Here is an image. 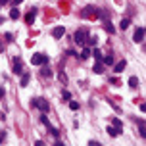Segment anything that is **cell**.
<instances>
[{
	"mask_svg": "<svg viewBox=\"0 0 146 146\" xmlns=\"http://www.w3.org/2000/svg\"><path fill=\"white\" fill-rule=\"evenodd\" d=\"M60 81H64V83H66V81H67V75H66V73H64V71L60 73Z\"/></svg>",
	"mask_w": 146,
	"mask_h": 146,
	"instance_id": "cell-25",
	"label": "cell"
},
{
	"mask_svg": "<svg viewBox=\"0 0 146 146\" xmlns=\"http://www.w3.org/2000/svg\"><path fill=\"white\" fill-rule=\"evenodd\" d=\"M81 17H90V19H96L98 17V8L94 6H87L81 10Z\"/></svg>",
	"mask_w": 146,
	"mask_h": 146,
	"instance_id": "cell-1",
	"label": "cell"
},
{
	"mask_svg": "<svg viewBox=\"0 0 146 146\" xmlns=\"http://www.w3.org/2000/svg\"><path fill=\"white\" fill-rule=\"evenodd\" d=\"M14 73L15 75H21L23 73V67H21V62H19V60L15 62V66H14Z\"/></svg>",
	"mask_w": 146,
	"mask_h": 146,
	"instance_id": "cell-9",
	"label": "cell"
},
{
	"mask_svg": "<svg viewBox=\"0 0 146 146\" xmlns=\"http://www.w3.org/2000/svg\"><path fill=\"white\" fill-rule=\"evenodd\" d=\"M133 40H135V42H142V40H144V27H139V29L135 31Z\"/></svg>",
	"mask_w": 146,
	"mask_h": 146,
	"instance_id": "cell-5",
	"label": "cell"
},
{
	"mask_svg": "<svg viewBox=\"0 0 146 146\" xmlns=\"http://www.w3.org/2000/svg\"><path fill=\"white\" fill-rule=\"evenodd\" d=\"M87 36H88L87 31H85V29H79L77 33H75V36H73V40H75L77 44H85V42H87Z\"/></svg>",
	"mask_w": 146,
	"mask_h": 146,
	"instance_id": "cell-4",
	"label": "cell"
},
{
	"mask_svg": "<svg viewBox=\"0 0 146 146\" xmlns=\"http://www.w3.org/2000/svg\"><path fill=\"white\" fill-rule=\"evenodd\" d=\"M111 123H113V127H117V129H121V127H123V125H121V121H119L117 117H113V119H111Z\"/></svg>",
	"mask_w": 146,
	"mask_h": 146,
	"instance_id": "cell-20",
	"label": "cell"
},
{
	"mask_svg": "<svg viewBox=\"0 0 146 146\" xmlns=\"http://www.w3.org/2000/svg\"><path fill=\"white\" fill-rule=\"evenodd\" d=\"M42 75H44V77H52V69H50V67H46V64H44V67H42Z\"/></svg>",
	"mask_w": 146,
	"mask_h": 146,
	"instance_id": "cell-18",
	"label": "cell"
},
{
	"mask_svg": "<svg viewBox=\"0 0 146 146\" xmlns=\"http://www.w3.org/2000/svg\"><path fill=\"white\" fill-rule=\"evenodd\" d=\"M31 64L33 66H44V64H48V56L46 54H35L31 58Z\"/></svg>",
	"mask_w": 146,
	"mask_h": 146,
	"instance_id": "cell-3",
	"label": "cell"
},
{
	"mask_svg": "<svg viewBox=\"0 0 146 146\" xmlns=\"http://www.w3.org/2000/svg\"><path fill=\"white\" fill-rule=\"evenodd\" d=\"M129 25H131V19H127V17H125V19H121V23H119V27H121V29H127V27H129Z\"/></svg>",
	"mask_w": 146,
	"mask_h": 146,
	"instance_id": "cell-13",
	"label": "cell"
},
{
	"mask_svg": "<svg viewBox=\"0 0 146 146\" xmlns=\"http://www.w3.org/2000/svg\"><path fill=\"white\" fill-rule=\"evenodd\" d=\"M104 27H106V31H110V33H113V31H115V29H113V25H111L110 21H106V23H104Z\"/></svg>",
	"mask_w": 146,
	"mask_h": 146,
	"instance_id": "cell-21",
	"label": "cell"
},
{
	"mask_svg": "<svg viewBox=\"0 0 146 146\" xmlns=\"http://www.w3.org/2000/svg\"><path fill=\"white\" fill-rule=\"evenodd\" d=\"M87 38H88V40H87L88 46H94V44H96V38H92V36H87Z\"/></svg>",
	"mask_w": 146,
	"mask_h": 146,
	"instance_id": "cell-23",
	"label": "cell"
},
{
	"mask_svg": "<svg viewBox=\"0 0 146 146\" xmlns=\"http://www.w3.org/2000/svg\"><path fill=\"white\" fill-rule=\"evenodd\" d=\"M94 73H98V75H100V73H104V64H100V62H98V64L94 66Z\"/></svg>",
	"mask_w": 146,
	"mask_h": 146,
	"instance_id": "cell-17",
	"label": "cell"
},
{
	"mask_svg": "<svg viewBox=\"0 0 146 146\" xmlns=\"http://www.w3.org/2000/svg\"><path fill=\"white\" fill-rule=\"evenodd\" d=\"M100 60H102L104 66H111V64H113V56H111V54H108V56H104V58H100Z\"/></svg>",
	"mask_w": 146,
	"mask_h": 146,
	"instance_id": "cell-8",
	"label": "cell"
},
{
	"mask_svg": "<svg viewBox=\"0 0 146 146\" xmlns=\"http://www.w3.org/2000/svg\"><path fill=\"white\" fill-rule=\"evenodd\" d=\"M129 87L137 88V87H139V79H137V77H131V79H129Z\"/></svg>",
	"mask_w": 146,
	"mask_h": 146,
	"instance_id": "cell-16",
	"label": "cell"
},
{
	"mask_svg": "<svg viewBox=\"0 0 146 146\" xmlns=\"http://www.w3.org/2000/svg\"><path fill=\"white\" fill-rule=\"evenodd\" d=\"M146 133H144V123H140V137H144Z\"/></svg>",
	"mask_w": 146,
	"mask_h": 146,
	"instance_id": "cell-27",
	"label": "cell"
},
{
	"mask_svg": "<svg viewBox=\"0 0 146 146\" xmlns=\"http://www.w3.org/2000/svg\"><path fill=\"white\" fill-rule=\"evenodd\" d=\"M62 98H64V100H69V98H71V94H69L67 90H64V94H62Z\"/></svg>",
	"mask_w": 146,
	"mask_h": 146,
	"instance_id": "cell-24",
	"label": "cell"
},
{
	"mask_svg": "<svg viewBox=\"0 0 146 146\" xmlns=\"http://www.w3.org/2000/svg\"><path fill=\"white\" fill-rule=\"evenodd\" d=\"M40 121H42L44 125H50V123H48V117H46V115H42V117H40Z\"/></svg>",
	"mask_w": 146,
	"mask_h": 146,
	"instance_id": "cell-26",
	"label": "cell"
},
{
	"mask_svg": "<svg viewBox=\"0 0 146 146\" xmlns=\"http://www.w3.org/2000/svg\"><path fill=\"white\" fill-rule=\"evenodd\" d=\"M31 104H33L35 108H38L42 113H46V111L50 110V106H48V100H44V98H33V102H31Z\"/></svg>",
	"mask_w": 146,
	"mask_h": 146,
	"instance_id": "cell-2",
	"label": "cell"
},
{
	"mask_svg": "<svg viewBox=\"0 0 146 146\" xmlns=\"http://www.w3.org/2000/svg\"><path fill=\"white\" fill-rule=\"evenodd\" d=\"M90 54H94V58H96V60H100V58H102V52L98 50V48H94V50H90Z\"/></svg>",
	"mask_w": 146,
	"mask_h": 146,
	"instance_id": "cell-19",
	"label": "cell"
},
{
	"mask_svg": "<svg viewBox=\"0 0 146 146\" xmlns=\"http://www.w3.org/2000/svg\"><path fill=\"white\" fill-rule=\"evenodd\" d=\"M2 140H4V133L0 131V142H2Z\"/></svg>",
	"mask_w": 146,
	"mask_h": 146,
	"instance_id": "cell-29",
	"label": "cell"
},
{
	"mask_svg": "<svg viewBox=\"0 0 146 146\" xmlns=\"http://www.w3.org/2000/svg\"><path fill=\"white\" fill-rule=\"evenodd\" d=\"M35 14H36L35 10H33V12H29V14L25 15V21H27V23H33V19H35Z\"/></svg>",
	"mask_w": 146,
	"mask_h": 146,
	"instance_id": "cell-15",
	"label": "cell"
},
{
	"mask_svg": "<svg viewBox=\"0 0 146 146\" xmlns=\"http://www.w3.org/2000/svg\"><path fill=\"white\" fill-rule=\"evenodd\" d=\"M29 85V73H21V87Z\"/></svg>",
	"mask_w": 146,
	"mask_h": 146,
	"instance_id": "cell-12",
	"label": "cell"
},
{
	"mask_svg": "<svg viewBox=\"0 0 146 146\" xmlns=\"http://www.w3.org/2000/svg\"><path fill=\"white\" fill-rule=\"evenodd\" d=\"M125 67H127V62H125V60H121V62H119V64L115 66V71H117V73H121V71H125Z\"/></svg>",
	"mask_w": 146,
	"mask_h": 146,
	"instance_id": "cell-10",
	"label": "cell"
},
{
	"mask_svg": "<svg viewBox=\"0 0 146 146\" xmlns=\"http://www.w3.org/2000/svg\"><path fill=\"white\" fill-rule=\"evenodd\" d=\"M10 17H12V19H17V17H19V10H17V6L12 8V12H10Z\"/></svg>",
	"mask_w": 146,
	"mask_h": 146,
	"instance_id": "cell-14",
	"label": "cell"
},
{
	"mask_svg": "<svg viewBox=\"0 0 146 146\" xmlns=\"http://www.w3.org/2000/svg\"><path fill=\"white\" fill-rule=\"evenodd\" d=\"M6 2H8V0H0V4H6Z\"/></svg>",
	"mask_w": 146,
	"mask_h": 146,
	"instance_id": "cell-30",
	"label": "cell"
},
{
	"mask_svg": "<svg viewBox=\"0 0 146 146\" xmlns=\"http://www.w3.org/2000/svg\"><path fill=\"white\" fill-rule=\"evenodd\" d=\"M69 110H73V111L79 110V102H69Z\"/></svg>",
	"mask_w": 146,
	"mask_h": 146,
	"instance_id": "cell-22",
	"label": "cell"
},
{
	"mask_svg": "<svg viewBox=\"0 0 146 146\" xmlns=\"http://www.w3.org/2000/svg\"><path fill=\"white\" fill-rule=\"evenodd\" d=\"M108 133L111 135V137H119V133H121V129H117V127H108Z\"/></svg>",
	"mask_w": 146,
	"mask_h": 146,
	"instance_id": "cell-11",
	"label": "cell"
},
{
	"mask_svg": "<svg viewBox=\"0 0 146 146\" xmlns=\"http://www.w3.org/2000/svg\"><path fill=\"white\" fill-rule=\"evenodd\" d=\"M12 2H14L15 6H17V4H19V2H23V0H12Z\"/></svg>",
	"mask_w": 146,
	"mask_h": 146,
	"instance_id": "cell-28",
	"label": "cell"
},
{
	"mask_svg": "<svg viewBox=\"0 0 146 146\" xmlns=\"http://www.w3.org/2000/svg\"><path fill=\"white\" fill-rule=\"evenodd\" d=\"M87 58H90V46H85L81 50V60H87Z\"/></svg>",
	"mask_w": 146,
	"mask_h": 146,
	"instance_id": "cell-7",
	"label": "cell"
},
{
	"mask_svg": "<svg viewBox=\"0 0 146 146\" xmlns=\"http://www.w3.org/2000/svg\"><path fill=\"white\" fill-rule=\"evenodd\" d=\"M64 35H66V29L64 27H54V31H52V36L54 38H62Z\"/></svg>",
	"mask_w": 146,
	"mask_h": 146,
	"instance_id": "cell-6",
	"label": "cell"
}]
</instances>
